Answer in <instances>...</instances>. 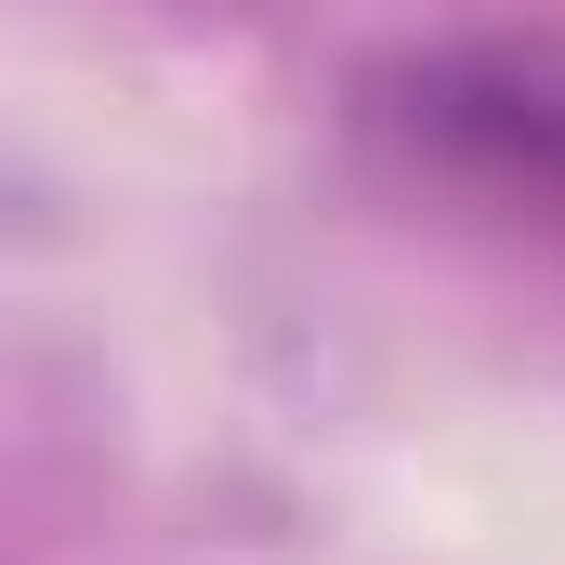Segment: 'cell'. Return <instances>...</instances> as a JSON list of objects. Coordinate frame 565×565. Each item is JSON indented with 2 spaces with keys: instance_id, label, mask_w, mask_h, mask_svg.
I'll return each mask as SVG.
<instances>
[{
  "instance_id": "cell-1",
  "label": "cell",
  "mask_w": 565,
  "mask_h": 565,
  "mask_svg": "<svg viewBox=\"0 0 565 565\" xmlns=\"http://www.w3.org/2000/svg\"><path fill=\"white\" fill-rule=\"evenodd\" d=\"M369 132H395L447 184L565 224V40H434L369 79Z\"/></svg>"
}]
</instances>
